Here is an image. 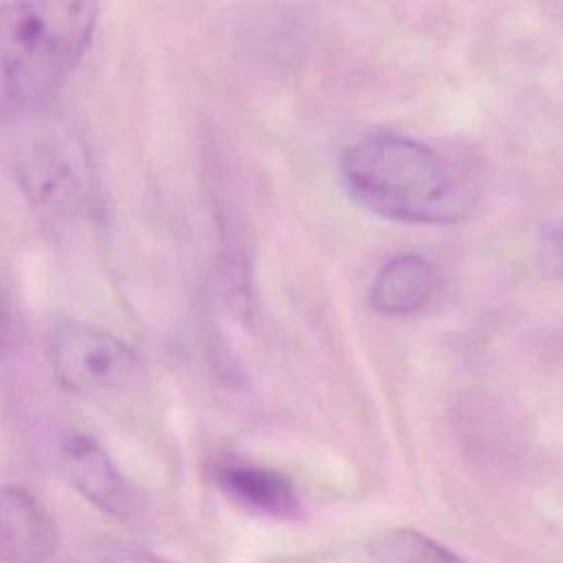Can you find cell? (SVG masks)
I'll return each mask as SVG.
<instances>
[{"label":"cell","instance_id":"6da1fadb","mask_svg":"<svg viewBox=\"0 0 563 563\" xmlns=\"http://www.w3.org/2000/svg\"><path fill=\"white\" fill-rule=\"evenodd\" d=\"M99 0L0 2V125L29 119L84 59Z\"/></svg>","mask_w":563,"mask_h":563},{"label":"cell","instance_id":"7a4b0ae2","mask_svg":"<svg viewBox=\"0 0 563 563\" xmlns=\"http://www.w3.org/2000/svg\"><path fill=\"white\" fill-rule=\"evenodd\" d=\"M347 194L396 222L449 224L468 216L475 191L433 147L400 134H372L341 156Z\"/></svg>","mask_w":563,"mask_h":563},{"label":"cell","instance_id":"3957f363","mask_svg":"<svg viewBox=\"0 0 563 563\" xmlns=\"http://www.w3.org/2000/svg\"><path fill=\"white\" fill-rule=\"evenodd\" d=\"M18 189L53 229H73L97 213L99 185L90 152L68 125H44L15 152Z\"/></svg>","mask_w":563,"mask_h":563},{"label":"cell","instance_id":"277c9868","mask_svg":"<svg viewBox=\"0 0 563 563\" xmlns=\"http://www.w3.org/2000/svg\"><path fill=\"white\" fill-rule=\"evenodd\" d=\"M48 354L57 380L79 394L121 391L141 374V361L125 341L77 319L55 323Z\"/></svg>","mask_w":563,"mask_h":563},{"label":"cell","instance_id":"5b68a950","mask_svg":"<svg viewBox=\"0 0 563 563\" xmlns=\"http://www.w3.org/2000/svg\"><path fill=\"white\" fill-rule=\"evenodd\" d=\"M59 462L79 495L101 512L117 519H130L136 512V490L90 435H66L59 446Z\"/></svg>","mask_w":563,"mask_h":563},{"label":"cell","instance_id":"8992f818","mask_svg":"<svg viewBox=\"0 0 563 563\" xmlns=\"http://www.w3.org/2000/svg\"><path fill=\"white\" fill-rule=\"evenodd\" d=\"M57 550V528L24 486H0V563H46Z\"/></svg>","mask_w":563,"mask_h":563},{"label":"cell","instance_id":"52a82bcc","mask_svg":"<svg viewBox=\"0 0 563 563\" xmlns=\"http://www.w3.org/2000/svg\"><path fill=\"white\" fill-rule=\"evenodd\" d=\"M213 475L229 497L251 510L282 519H290L299 512L292 484L275 471L246 462H222L216 466Z\"/></svg>","mask_w":563,"mask_h":563},{"label":"cell","instance_id":"ba28073f","mask_svg":"<svg viewBox=\"0 0 563 563\" xmlns=\"http://www.w3.org/2000/svg\"><path fill=\"white\" fill-rule=\"evenodd\" d=\"M435 290V271L422 255L389 260L372 282L369 303L385 314H409L422 308Z\"/></svg>","mask_w":563,"mask_h":563},{"label":"cell","instance_id":"9c48e42d","mask_svg":"<svg viewBox=\"0 0 563 563\" xmlns=\"http://www.w3.org/2000/svg\"><path fill=\"white\" fill-rule=\"evenodd\" d=\"M369 552L376 563H466L442 543L405 528L383 532Z\"/></svg>","mask_w":563,"mask_h":563},{"label":"cell","instance_id":"30bf717a","mask_svg":"<svg viewBox=\"0 0 563 563\" xmlns=\"http://www.w3.org/2000/svg\"><path fill=\"white\" fill-rule=\"evenodd\" d=\"M539 264L548 277L563 282V224L548 227L541 233Z\"/></svg>","mask_w":563,"mask_h":563},{"label":"cell","instance_id":"8fae6325","mask_svg":"<svg viewBox=\"0 0 563 563\" xmlns=\"http://www.w3.org/2000/svg\"><path fill=\"white\" fill-rule=\"evenodd\" d=\"M101 563H167L161 556L141 548H112L103 554Z\"/></svg>","mask_w":563,"mask_h":563}]
</instances>
